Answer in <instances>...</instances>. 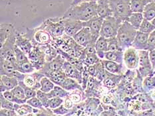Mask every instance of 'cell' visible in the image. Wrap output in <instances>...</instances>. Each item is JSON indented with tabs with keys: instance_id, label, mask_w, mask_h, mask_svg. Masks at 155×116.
Masks as SVG:
<instances>
[{
	"instance_id": "1",
	"label": "cell",
	"mask_w": 155,
	"mask_h": 116,
	"mask_svg": "<svg viewBox=\"0 0 155 116\" xmlns=\"http://www.w3.org/2000/svg\"><path fill=\"white\" fill-rule=\"evenodd\" d=\"M97 2L81 3L75 6H70L62 17L86 22L97 15Z\"/></svg>"
},
{
	"instance_id": "2",
	"label": "cell",
	"mask_w": 155,
	"mask_h": 116,
	"mask_svg": "<svg viewBox=\"0 0 155 116\" xmlns=\"http://www.w3.org/2000/svg\"><path fill=\"white\" fill-rule=\"evenodd\" d=\"M137 31V30L134 28L128 21H124L121 23L118 31L117 38L120 48L123 49V51L132 46Z\"/></svg>"
},
{
	"instance_id": "3",
	"label": "cell",
	"mask_w": 155,
	"mask_h": 116,
	"mask_svg": "<svg viewBox=\"0 0 155 116\" xmlns=\"http://www.w3.org/2000/svg\"><path fill=\"white\" fill-rule=\"evenodd\" d=\"M113 16L122 23L127 21L132 14L130 0H109Z\"/></svg>"
},
{
	"instance_id": "4",
	"label": "cell",
	"mask_w": 155,
	"mask_h": 116,
	"mask_svg": "<svg viewBox=\"0 0 155 116\" xmlns=\"http://www.w3.org/2000/svg\"><path fill=\"white\" fill-rule=\"evenodd\" d=\"M23 35L32 42L34 46L50 45L53 39L52 36L45 31L41 25L34 29L27 28V31Z\"/></svg>"
},
{
	"instance_id": "5",
	"label": "cell",
	"mask_w": 155,
	"mask_h": 116,
	"mask_svg": "<svg viewBox=\"0 0 155 116\" xmlns=\"http://www.w3.org/2000/svg\"><path fill=\"white\" fill-rule=\"evenodd\" d=\"M41 25L53 39L61 37L65 34L62 17L48 19L43 22Z\"/></svg>"
},
{
	"instance_id": "6",
	"label": "cell",
	"mask_w": 155,
	"mask_h": 116,
	"mask_svg": "<svg viewBox=\"0 0 155 116\" xmlns=\"http://www.w3.org/2000/svg\"><path fill=\"white\" fill-rule=\"evenodd\" d=\"M17 32L15 31L9 36L6 41L0 46V58L7 60L17 64L15 56V47L16 42Z\"/></svg>"
},
{
	"instance_id": "7",
	"label": "cell",
	"mask_w": 155,
	"mask_h": 116,
	"mask_svg": "<svg viewBox=\"0 0 155 116\" xmlns=\"http://www.w3.org/2000/svg\"><path fill=\"white\" fill-rule=\"evenodd\" d=\"M120 25L121 23L113 16L104 19L100 31V36L108 39L116 37Z\"/></svg>"
},
{
	"instance_id": "8",
	"label": "cell",
	"mask_w": 155,
	"mask_h": 116,
	"mask_svg": "<svg viewBox=\"0 0 155 116\" xmlns=\"http://www.w3.org/2000/svg\"><path fill=\"white\" fill-rule=\"evenodd\" d=\"M139 66L137 69L143 78L154 75V71L150 61L149 51H139Z\"/></svg>"
},
{
	"instance_id": "9",
	"label": "cell",
	"mask_w": 155,
	"mask_h": 116,
	"mask_svg": "<svg viewBox=\"0 0 155 116\" xmlns=\"http://www.w3.org/2000/svg\"><path fill=\"white\" fill-rule=\"evenodd\" d=\"M73 38L79 45L84 48L90 45H95L98 39L93 36L89 28L87 27L83 28Z\"/></svg>"
},
{
	"instance_id": "10",
	"label": "cell",
	"mask_w": 155,
	"mask_h": 116,
	"mask_svg": "<svg viewBox=\"0 0 155 116\" xmlns=\"http://www.w3.org/2000/svg\"><path fill=\"white\" fill-rule=\"evenodd\" d=\"M139 51L130 46L124 51L123 63L129 70H137L139 66Z\"/></svg>"
},
{
	"instance_id": "11",
	"label": "cell",
	"mask_w": 155,
	"mask_h": 116,
	"mask_svg": "<svg viewBox=\"0 0 155 116\" xmlns=\"http://www.w3.org/2000/svg\"><path fill=\"white\" fill-rule=\"evenodd\" d=\"M28 56L37 71H40L47 62L44 53L40 49L39 46H33L32 51Z\"/></svg>"
},
{
	"instance_id": "12",
	"label": "cell",
	"mask_w": 155,
	"mask_h": 116,
	"mask_svg": "<svg viewBox=\"0 0 155 116\" xmlns=\"http://www.w3.org/2000/svg\"><path fill=\"white\" fill-rule=\"evenodd\" d=\"M63 19V23L65 27V35L73 37L77 33L85 27V22L71 19Z\"/></svg>"
},
{
	"instance_id": "13",
	"label": "cell",
	"mask_w": 155,
	"mask_h": 116,
	"mask_svg": "<svg viewBox=\"0 0 155 116\" xmlns=\"http://www.w3.org/2000/svg\"><path fill=\"white\" fill-rule=\"evenodd\" d=\"M65 62V58L61 55L58 54V55L55 58H54L52 61L50 62H46L43 67L39 71L45 76L50 72L57 71L62 69Z\"/></svg>"
},
{
	"instance_id": "14",
	"label": "cell",
	"mask_w": 155,
	"mask_h": 116,
	"mask_svg": "<svg viewBox=\"0 0 155 116\" xmlns=\"http://www.w3.org/2000/svg\"><path fill=\"white\" fill-rule=\"evenodd\" d=\"M62 69L63 70V71L65 72L67 77L75 80L78 82L80 84L82 85L83 72L79 71L75 66L65 61L63 66Z\"/></svg>"
},
{
	"instance_id": "15",
	"label": "cell",
	"mask_w": 155,
	"mask_h": 116,
	"mask_svg": "<svg viewBox=\"0 0 155 116\" xmlns=\"http://www.w3.org/2000/svg\"><path fill=\"white\" fill-rule=\"evenodd\" d=\"M104 19L99 15H95L89 21L85 22V25L87 27H89L94 36L97 39H99L100 36V31L102 27V25Z\"/></svg>"
},
{
	"instance_id": "16",
	"label": "cell",
	"mask_w": 155,
	"mask_h": 116,
	"mask_svg": "<svg viewBox=\"0 0 155 116\" xmlns=\"http://www.w3.org/2000/svg\"><path fill=\"white\" fill-rule=\"evenodd\" d=\"M149 34H146L138 31L133 42L132 47L137 51H148Z\"/></svg>"
},
{
	"instance_id": "17",
	"label": "cell",
	"mask_w": 155,
	"mask_h": 116,
	"mask_svg": "<svg viewBox=\"0 0 155 116\" xmlns=\"http://www.w3.org/2000/svg\"><path fill=\"white\" fill-rule=\"evenodd\" d=\"M15 45L22 51L24 52L27 56L29 55L34 46L32 42L28 38H27L23 34H20L18 32H17Z\"/></svg>"
},
{
	"instance_id": "18",
	"label": "cell",
	"mask_w": 155,
	"mask_h": 116,
	"mask_svg": "<svg viewBox=\"0 0 155 116\" xmlns=\"http://www.w3.org/2000/svg\"><path fill=\"white\" fill-rule=\"evenodd\" d=\"M97 3V15H99L103 19L109 17L113 16L109 0H98Z\"/></svg>"
},
{
	"instance_id": "19",
	"label": "cell",
	"mask_w": 155,
	"mask_h": 116,
	"mask_svg": "<svg viewBox=\"0 0 155 116\" xmlns=\"http://www.w3.org/2000/svg\"><path fill=\"white\" fill-rule=\"evenodd\" d=\"M101 62L104 69L107 72L114 74L123 75V64H120V63L110 61L105 59L101 60Z\"/></svg>"
},
{
	"instance_id": "20",
	"label": "cell",
	"mask_w": 155,
	"mask_h": 116,
	"mask_svg": "<svg viewBox=\"0 0 155 116\" xmlns=\"http://www.w3.org/2000/svg\"><path fill=\"white\" fill-rule=\"evenodd\" d=\"M17 64L11 61L0 58V74H1V76L5 75L12 77L13 73L17 71Z\"/></svg>"
},
{
	"instance_id": "21",
	"label": "cell",
	"mask_w": 155,
	"mask_h": 116,
	"mask_svg": "<svg viewBox=\"0 0 155 116\" xmlns=\"http://www.w3.org/2000/svg\"><path fill=\"white\" fill-rule=\"evenodd\" d=\"M16 30L12 23H3L0 27V46L4 43L13 33Z\"/></svg>"
},
{
	"instance_id": "22",
	"label": "cell",
	"mask_w": 155,
	"mask_h": 116,
	"mask_svg": "<svg viewBox=\"0 0 155 116\" xmlns=\"http://www.w3.org/2000/svg\"><path fill=\"white\" fill-rule=\"evenodd\" d=\"M108 45H109V40L103 36H99L95 42V47L97 51V55H98L101 60L104 59V54L108 51Z\"/></svg>"
},
{
	"instance_id": "23",
	"label": "cell",
	"mask_w": 155,
	"mask_h": 116,
	"mask_svg": "<svg viewBox=\"0 0 155 116\" xmlns=\"http://www.w3.org/2000/svg\"><path fill=\"white\" fill-rule=\"evenodd\" d=\"M123 75L114 74L107 72L106 78L103 80V85L109 89L114 88L123 79Z\"/></svg>"
},
{
	"instance_id": "24",
	"label": "cell",
	"mask_w": 155,
	"mask_h": 116,
	"mask_svg": "<svg viewBox=\"0 0 155 116\" xmlns=\"http://www.w3.org/2000/svg\"><path fill=\"white\" fill-rule=\"evenodd\" d=\"M45 76L48 77L51 80L54 84L58 86L61 85L63 81L65 80V78L67 77L63 69L59 70V71H57L50 72L48 73V74L45 75Z\"/></svg>"
},
{
	"instance_id": "25",
	"label": "cell",
	"mask_w": 155,
	"mask_h": 116,
	"mask_svg": "<svg viewBox=\"0 0 155 116\" xmlns=\"http://www.w3.org/2000/svg\"><path fill=\"white\" fill-rule=\"evenodd\" d=\"M123 55L124 51H107L104 54V59L108 61L115 62L120 64L123 63Z\"/></svg>"
},
{
	"instance_id": "26",
	"label": "cell",
	"mask_w": 155,
	"mask_h": 116,
	"mask_svg": "<svg viewBox=\"0 0 155 116\" xmlns=\"http://www.w3.org/2000/svg\"><path fill=\"white\" fill-rule=\"evenodd\" d=\"M60 86H61L62 88L68 92L75 90V89H81V90H82L83 89L81 87V84H80L75 80L69 77H67L65 78V80L63 81L62 84Z\"/></svg>"
},
{
	"instance_id": "27",
	"label": "cell",
	"mask_w": 155,
	"mask_h": 116,
	"mask_svg": "<svg viewBox=\"0 0 155 116\" xmlns=\"http://www.w3.org/2000/svg\"><path fill=\"white\" fill-rule=\"evenodd\" d=\"M144 19V16L142 13H132L127 21L138 31Z\"/></svg>"
},
{
	"instance_id": "28",
	"label": "cell",
	"mask_w": 155,
	"mask_h": 116,
	"mask_svg": "<svg viewBox=\"0 0 155 116\" xmlns=\"http://www.w3.org/2000/svg\"><path fill=\"white\" fill-rule=\"evenodd\" d=\"M14 110L18 113V114L20 116H28L33 113L34 108H32L28 104H15Z\"/></svg>"
},
{
	"instance_id": "29",
	"label": "cell",
	"mask_w": 155,
	"mask_h": 116,
	"mask_svg": "<svg viewBox=\"0 0 155 116\" xmlns=\"http://www.w3.org/2000/svg\"><path fill=\"white\" fill-rule=\"evenodd\" d=\"M144 18L152 21L155 19V2L147 3L143 12Z\"/></svg>"
},
{
	"instance_id": "30",
	"label": "cell",
	"mask_w": 155,
	"mask_h": 116,
	"mask_svg": "<svg viewBox=\"0 0 155 116\" xmlns=\"http://www.w3.org/2000/svg\"><path fill=\"white\" fill-rule=\"evenodd\" d=\"M130 9L133 13H142L147 4L146 0H130Z\"/></svg>"
},
{
	"instance_id": "31",
	"label": "cell",
	"mask_w": 155,
	"mask_h": 116,
	"mask_svg": "<svg viewBox=\"0 0 155 116\" xmlns=\"http://www.w3.org/2000/svg\"><path fill=\"white\" fill-rule=\"evenodd\" d=\"M1 82L8 88V90H12L19 85V82L15 78L5 75L1 76Z\"/></svg>"
},
{
	"instance_id": "32",
	"label": "cell",
	"mask_w": 155,
	"mask_h": 116,
	"mask_svg": "<svg viewBox=\"0 0 155 116\" xmlns=\"http://www.w3.org/2000/svg\"><path fill=\"white\" fill-rule=\"evenodd\" d=\"M17 71L25 74H29L37 71L29 61L17 64Z\"/></svg>"
},
{
	"instance_id": "33",
	"label": "cell",
	"mask_w": 155,
	"mask_h": 116,
	"mask_svg": "<svg viewBox=\"0 0 155 116\" xmlns=\"http://www.w3.org/2000/svg\"><path fill=\"white\" fill-rule=\"evenodd\" d=\"M143 87L144 92L146 93L151 92L155 89V76H149L143 79Z\"/></svg>"
},
{
	"instance_id": "34",
	"label": "cell",
	"mask_w": 155,
	"mask_h": 116,
	"mask_svg": "<svg viewBox=\"0 0 155 116\" xmlns=\"http://www.w3.org/2000/svg\"><path fill=\"white\" fill-rule=\"evenodd\" d=\"M40 84H41V88L40 90H41L43 92L45 93H49L51 92L55 87V84L50 80L48 77L45 76L43 77L41 81H40Z\"/></svg>"
},
{
	"instance_id": "35",
	"label": "cell",
	"mask_w": 155,
	"mask_h": 116,
	"mask_svg": "<svg viewBox=\"0 0 155 116\" xmlns=\"http://www.w3.org/2000/svg\"><path fill=\"white\" fill-rule=\"evenodd\" d=\"M50 95H51V98L53 97H59L61 98H67L69 96V93L68 91H67L66 89L62 88L60 86H55L54 89L53 90L49 92Z\"/></svg>"
},
{
	"instance_id": "36",
	"label": "cell",
	"mask_w": 155,
	"mask_h": 116,
	"mask_svg": "<svg viewBox=\"0 0 155 116\" xmlns=\"http://www.w3.org/2000/svg\"><path fill=\"white\" fill-rule=\"evenodd\" d=\"M155 30V27L153 24L152 22L150 21H148L147 19H144L143 21L142 22L140 25L139 29L138 31L140 32H142L143 33H146V34H150L153 31Z\"/></svg>"
},
{
	"instance_id": "37",
	"label": "cell",
	"mask_w": 155,
	"mask_h": 116,
	"mask_svg": "<svg viewBox=\"0 0 155 116\" xmlns=\"http://www.w3.org/2000/svg\"><path fill=\"white\" fill-rule=\"evenodd\" d=\"M99 100L97 99H90L89 101L85 105V113L89 115H91V113L94 111L96 110L97 108L99 107Z\"/></svg>"
},
{
	"instance_id": "38",
	"label": "cell",
	"mask_w": 155,
	"mask_h": 116,
	"mask_svg": "<svg viewBox=\"0 0 155 116\" xmlns=\"http://www.w3.org/2000/svg\"><path fill=\"white\" fill-rule=\"evenodd\" d=\"M15 56L17 64H21L23 62H25L26 61H29L28 58V56H27L25 53L22 51L18 46L15 45Z\"/></svg>"
},
{
	"instance_id": "39",
	"label": "cell",
	"mask_w": 155,
	"mask_h": 116,
	"mask_svg": "<svg viewBox=\"0 0 155 116\" xmlns=\"http://www.w3.org/2000/svg\"><path fill=\"white\" fill-rule=\"evenodd\" d=\"M12 92L17 98H18L20 100H22L25 102H27V99L25 94V90L22 86L20 85H18V86H16L15 88L12 89Z\"/></svg>"
},
{
	"instance_id": "40",
	"label": "cell",
	"mask_w": 155,
	"mask_h": 116,
	"mask_svg": "<svg viewBox=\"0 0 155 116\" xmlns=\"http://www.w3.org/2000/svg\"><path fill=\"white\" fill-rule=\"evenodd\" d=\"M134 99L137 101H139L142 104H146V103H152L153 102L152 98L150 95L148 93L143 92V93H139L136 96H134Z\"/></svg>"
},
{
	"instance_id": "41",
	"label": "cell",
	"mask_w": 155,
	"mask_h": 116,
	"mask_svg": "<svg viewBox=\"0 0 155 116\" xmlns=\"http://www.w3.org/2000/svg\"><path fill=\"white\" fill-rule=\"evenodd\" d=\"M36 97L42 102V104H43V106H44V107H45L46 108H48V102L49 100V99L51 98V96L50 95L49 93L43 92L41 90L39 89V90L37 91Z\"/></svg>"
},
{
	"instance_id": "42",
	"label": "cell",
	"mask_w": 155,
	"mask_h": 116,
	"mask_svg": "<svg viewBox=\"0 0 155 116\" xmlns=\"http://www.w3.org/2000/svg\"><path fill=\"white\" fill-rule=\"evenodd\" d=\"M101 60L99 58L98 55H97V53L95 54H89L86 56V58L84 61V64L89 66L97 64V63L99 62Z\"/></svg>"
},
{
	"instance_id": "43",
	"label": "cell",
	"mask_w": 155,
	"mask_h": 116,
	"mask_svg": "<svg viewBox=\"0 0 155 116\" xmlns=\"http://www.w3.org/2000/svg\"><path fill=\"white\" fill-rule=\"evenodd\" d=\"M109 45H108V51H123L120 48L119 41H118L117 36L114 38L109 39Z\"/></svg>"
},
{
	"instance_id": "44",
	"label": "cell",
	"mask_w": 155,
	"mask_h": 116,
	"mask_svg": "<svg viewBox=\"0 0 155 116\" xmlns=\"http://www.w3.org/2000/svg\"><path fill=\"white\" fill-rule=\"evenodd\" d=\"M64 101L63 98L59 97H53L49 99L48 104V108H49L51 109H55L63 104Z\"/></svg>"
},
{
	"instance_id": "45",
	"label": "cell",
	"mask_w": 155,
	"mask_h": 116,
	"mask_svg": "<svg viewBox=\"0 0 155 116\" xmlns=\"http://www.w3.org/2000/svg\"><path fill=\"white\" fill-rule=\"evenodd\" d=\"M3 96H4V98L5 99H8V100L12 102L14 104H25L26 102H23L22 100H20L18 98H17L15 96L13 95V94L12 93V90H8L5 91L3 93H2Z\"/></svg>"
},
{
	"instance_id": "46",
	"label": "cell",
	"mask_w": 155,
	"mask_h": 116,
	"mask_svg": "<svg viewBox=\"0 0 155 116\" xmlns=\"http://www.w3.org/2000/svg\"><path fill=\"white\" fill-rule=\"evenodd\" d=\"M26 104H28L30 106H31V107L33 108L38 109H43V104H42V102L40 101L37 97H34L33 98L28 99Z\"/></svg>"
},
{
	"instance_id": "47",
	"label": "cell",
	"mask_w": 155,
	"mask_h": 116,
	"mask_svg": "<svg viewBox=\"0 0 155 116\" xmlns=\"http://www.w3.org/2000/svg\"><path fill=\"white\" fill-rule=\"evenodd\" d=\"M14 103L10 102L4 98L2 93H1V107L2 109H12L14 110Z\"/></svg>"
},
{
	"instance_id": "48",
	"label": "cell",
	"mask_w": 155,
	"mask_h": 116,
	"mask_svg": "<svg viewBox=\"0 0 155 116\" xmlns=\"http://www.w3.org/2000/svg\"><path fill=\"white\" fill-rule=\"evenodd\" d=\"M155 49V30L149 35V45H148V51H150Z\"/></svg>"
},
{
	"instance_id": "49",
	"label": "cell",
	"mask_w": 155,
	"mask_h": 116,
	"mask_svg": "<svg viewBox=\"0 0 155 116\" xmlns=\"http://www.w3.org/2000/svg\"><path fill=\"white\" fill-rule=\"evenodd\" d=\"M68 97L71 99L74 104H78L81 101V96L79 93H72V94H69Z\"/></svg>"
},
{
	"instance_id": "50",
	"label": "cell",
	"mask_w": 155,
	"mask_h": 116,
	"mask_svg": "<svg viewBox=\"0 0 155 116\" xmlns=\"http://www.w3.org/2000/svg\"><path fill=\"white\" fill-rule=\"evenodd\" d=\"M69 112V109L65 108V106L62 104L59 108L53 109V113L57 115H65Z\"/></svg>"
},
{
	"instance_id": "51",
	"label": "cell",
	"mask_w": 155,
	"mask_h": 116,
	"mask_svg": "<svg viewBox=\"0 0 155 116\" xmlns=\"http://www.w3.org/2000/svg\"><path fill=\"white\" fill-rule=\"evenodd\" d=\"M19 115L15 110L1 109V116H18Z\"/></svg>"
},
{
	"instance_id": "52",
	"label": "cell",
	"mask_w": 155,
	"mask_h": 116,
	"mask_svg": "<svg viewBox=\"0 0 155 116\" xmlns=\"http://www.w3.org/2000/svg\"><path fill=\"white\" fill-rule=\"evenodd\" d=\"M73 104H74V103L73 102L71 99L69 97H67L66 99H65V101H64L63 104L64 106H65V108L70 109L73 107Z\"/></svg>"
},
{
	"instance_id": "53",
	"label": "cell",
	"mask_w": 155,
	"mask_h": 116,
	"mask_svg": "<svg viewBox=\"0 0 155 116\" xmlns=\"http://www.w3.org/2000/svg\"><path fill=\"white\" fill-rule=\"evenodd\" d=\"M149 57L150 61L152 64V67L153 71L155 70V49L153 50V51H149Z\"/></svg>"
},
{
	"instance_id": "54",
	"label": "cell",
	"mask_w": 155,
	"mask_h": 116,
	"mask_svg": "<svg viewBox=\"0 0 155 116\" xmlns=\"http://www.w3.org/2000/svg\"><path fill=\"white\" fill-rule=\"evenodd\" d=\"M137 116H154V112L152 109H148L139 113Z\"/></svg>"
},
{
	"instance_id": "55",
	"label": "cell",
	"mask_w": 155,
	"mask_h": 116,
	"mask_svg": "<svg viewBox=\"0 0 155 116\" xmlns=\"http://www.w3.org/2000/svg\"><path fill=\"white\" fill-rule=\"evenodd\" d=\"M98 0H72L71 3V6H75L79 4V3L84 2H97Z\"/></svg>"
},
{
	"instance_id": "56",
	"label": "cell",
	"mask_w": 155,
	"mask_h": 116,
	"mask_svg": "<svg viewBox=\"0 0 155 116\" xmlns=\"http://www.w3.org/2000/svg\"><path fill=\"white\" fill-rule=\"evenodd\" d=\"M150 96H151V98H152L154 102L155 101V89H154V90H153L152 92H151Z\"/></svg>"
},
{
	"instance_id": "57",
	"label": "cell",
	"mask_w": 155,
	"mask_h": 116,
	"mask_svg": "<svg viewBox=\"0 0 155 116\" xmlns=\"http://www.w3.org/2000/svg\"><path fill=\"white\" fill-rule=\"evenodd\" d=\"M99 116H110L109 115V114H108L107 112H105V111H103V112H102L101 114Z\"/></svg>"
},
{
	"instance_id": "58",
	"label": "cell",
	"mask_w": 155,
	"mask_h": 116,
	"mask_svg": "<svg viewBox=\"0 0 155 116\" xmlns=\"http://www.w3.org/2000/svg\"><path fill=\"white\" fill-rule=\"evenodd\" d=\"M146 1L147 2V3H153V2H155V0H146Z\"/></svg>"
},
{
	"instance_id": "59",
	"label": "cell",
	"mask_w": 155,
	"mask_h": 116,
	"mask_svg": "<svg viewBox=\"0 0 155 116\" xmlns=\"http://www.w3.org/2000/svg\"><path fill=\"white\" fill-rule=\"evenodd\" d=\"M151 22H152V23H153V25H154V27H155V19H154Z\"/></svg>"
}]
</instances>
